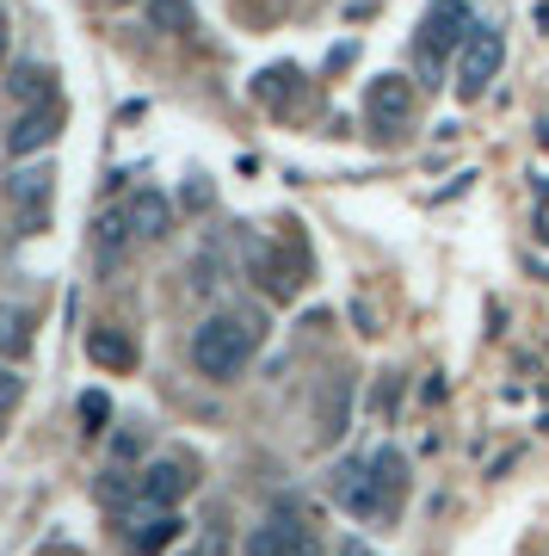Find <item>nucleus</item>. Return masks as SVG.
I'll return each mask as SVG.
<instances>
[{"label": "nucleus", "mask_w": 549, "mask_h": 556, "mask_svg": "<svg viewBox=\"0 0 549 556\" xmlns=\"http://www.w3.org/2000/svg\"><path fill=\"white\" fill-rule=\"evenodd\" d=\"M179 538V514L174 507H130V519H124V551L130 556H161L167 544Z\"/></svg>", "instance_id": "obj_6"}, {"label": "nucleus", "mask_w": 549, "mask_h": 556, "mask_svg": "<svg viewBox=\"0 0 549 556\" xmlns=\"http://www.w3.org/2000/svg\"><path fill=\"white\" fill-rule=\"evenodd\" d=\"M105 420H112V396H105V390H87V396H80V427H87V433H105Z\"/></svg>", "instance_id": "obj_19"}, {"label": "nucleus", "mask_w": 549, "mask_h": 556, "mask_svg": "<svg viewBox=\"0 0 549 556\" xmlns=\"http://www.w3.org/2000/svg\"><path fill=\"white\" fill-rule=\"evenodd\" d=\"M99 501H124V470H105V482H99Z\"/></svg>", "instance_id": "obj_21"}, {"label": "nucleus", "mask_w": 549, "mask_h": 556, "mask_svg": "<svg viewBox=\"0 0 549 556\" xmlns=\"http://www.w3.org/2000/svg\"><path fill=\"white\" fill-rule=\"evenodd\" d=\"M241 556H321V538L309 532V519L272 514V519H259L254 532H247Z\"/></svg>", "instance_id": "obj_4"}, {"label": "nucleus", "mask_w": 549, "mask_h": 556, "mask_svg": "<svg viewBox=\"0 0 549 556\" xmlns=\"http://www.w3.org/2000/svg\"><path fill=\"white\" fill-rule=\"evenodd\" d=\"M50 167H20V174H13V186H7V192H13V204H20V217H25V229H31V223H43V204H50Z\"/></svg>", "instance_id": "obj_13"}, {"label": "nucleus", "mask_w": 549, "mask_h": 556, "mask_svg": "<svg viewBox=\"0 0 549 556\" xmlns=\"http://www.w3.org/2000/svg\"><path fill=\"white\" fill-rule=\"evenodd\" d=\"M87 358L105 371H137V340L124 328H87Z\"/></svg>", "instance_id": "obj_14"}, {"label": "nucleus", "mask_w": 549, "mask_h": 556, "mask_svg": "<svg viewBox=\"0 0 549 556\" xmlns=\"http://www.w3.org/2000/svg\"><path fill=\"white\" fill-rule=\"evenodd\" d=\"M186 204H192V211H204V204H210V186H204V179H192V186H186Z\"/></svg>", "instance_id": "obj_23"}, {"label": "nucleus", "mask_w": 549, "mask_h": 556, "mask_svg": "<svg viewBox=\"0 0 549 556\" xmlns=\"http://www.w3.org/2000/svg\"><path fill=\"white\" fill-rule=\"evenodd\" d=\"M334 501L346 507L353 519H365V526H383V507H376V482H371V457H346L334 470Z\"/></svg>", "instance_id": "obj_5"}, {"label": "nucleus", "mask_w": 549, "mask_h": 556, "mask_svg": "<svg viewBox=\"0 0 549 556\" xmlns=\"http://www.w3.org/2000/svg\"><path fill=\"white\" fill-rule=\"evenodd\" d=\"M124 217H130V236L137 241H161L167 229H174V204L161 199L155 186H142V192L124 199Z\"/></svg>", "instance_id": "obj_12"}, {"label": "nucleus", "mask_w": 549, "mask_h": 556, "mask_svg": "<svg viewBox=\"0 0 549 556\" xmlns=\"http://www.w3.org/2000/svg\"><path fill=\"white\" fill-rule=\"evenodd\" d=\"M413 105H420V93H413L408 75H376L371 93H365V112H371L376 130H401V124H413Z\"/></svg>", "instance_id": "obj_7"}, {"label": "nucleus", "mask_w": 549, "mask_h": 556, "mask_svg": "<svg viewBox=\"0 0 549 556\" xmlns=\"http://www.w3.org/2000/svg\"><path fill=\"white\" fill-rule=\"evenodd\" d=\"M112 452H118V457H137V452H142V427H137V433H118V445H112Z\"/></svg>", "instance_id": "obj_22"}, {"label": "nucleus", "mask_w": 549, "mask_h": 556, "mask_svg": "<svg viewBox=\"0 0 549 556\" xmlns=\"http://www.w3.org/2000/svg\"><path fill=\"white\" fill-rule=\"evenodd\" d=\"M130 217H124V204H112V211H99L93 217V273L112 278L124 266V254H130Z\"/></svg>", "instance_id": "obj_9"}, {"label": "nucleus", "mask_w": 549, "mask_h": 556, "mask_svg": "<svg viewBox=\"0 0 549 556\" xmlns=\"http://www.w3.org/2000/svg\"><path fill=\"white\" fill-rule=\"evenodd\" d=\"M475 31L470 0H432L420 31H413V68H420V87H445V62L463 50V38Z\"/></svg>", "instance_id": "obj_2"}, {"label": "nucleus", "mask_w": 549, "mask_h": 556, "mask_svg": "<svg viewBox=\"0 0 549 556\" xmlns=\"http://www.w3.org/2000/svg\"><path fill=\"white\" fill-rule=\"evenodd\" d=\"M371 482H376V507H383V526H390V519L401 514V495H408V457L395 452V445L371 452Z\"/></svg>", "instance_id": "obj_11"}, {"label": "nucleus", "mask_w": 549, "mask_h": 556, "mask_svg": "<svg viewBox=\"0 0 549 556\" xmlns=\"http://www.w3.org/2000/svg\"><path fill=\"white\" fill-rule=\"evenodd\" d=\"M500 62H507V31L494 20H475V31L463 38V50H457V100H482L494 87V75H500Z\"/></svg>", "instance_id": "obj_3"}, {"label": "nucleus", "mask_w": 549, "mask_h": 556, "mask_svg": "<svg viewBox=\"0 0 549 556\" xmlns=\"http://www.w3.org/2000/svg\"><path fill=\"white\" fill-rule=\"evenodd\" d=\"M0 56H7V13H0Z\"/></svg>", "instance_id": "obj_24"}, {"label": "nucleus", "mask_w": 549, "mask_h": 556, "mask_svg": "<svg viewBox=\"0 0 549 556\" xmlns=\"http://www.w3.org/2000/svg\"><path fill=\"white\" fill-rule=\"evenodd\" d=\"M20 396H25V378L13 371V365H0V415H13V408H20Z\"/></svg>", "instance_id": "obj_20"}, {"label": "nucleus", "mask_w": 549, "mask_h": 556, "mask_svg": "<svg viewBox=\"0 0 549 556\" xmlns=\"http://www.w3.org/2000/svg\"><path fill=\"white\" fill-rule=\"evenodd\" d=\"M259 340H266V316L259 309H216V316H204L192 328V365H197V378H210V383H229L247 371V358L259 353Z\"/></svg>", "instance_id": "obj_1"}, {"label": "nucleus", "mask_w": 549, "mask_h": 556, "mask_svg": "<svg viewBox=\"0 0 549 556\" xmlns=\"http://www.w3.org/2000/svg\"><path fill=\"white\" fill-rule=\"evenodd\" d=\"M31 328H38V316H31L25 303H0V358L31 353Z\"/></svg>", "instance_id": "obj_16"}, {"label": "nucleus", "mask_w": 549, "mask_h": 556, "mask_svg": "<svg viewBox=\"0 0 549 556\" xmlns=\"http://www.w3.org/2000/svg\"><path fill=\"white\" fill-rule=\"evenodd\" d=\"M186 489H192V470H186L179 457H155V464L137 477V501H142V507H179Z\"/></svg>", "instance_id": "obj_10"}, {"label": "nucleus", "mask_w": 549, "mask_h": 556, "mask_svg": "<svg viewBox=\"0 0 549 556\" xmlns=\"http://www.w3.org/2000/svg\"><path fill=\"white\" fill-rule=\"evenodd\" d=\"M13 100L20 105H50L56 100V75H50L43 62H20V68H13Z\"/></svg>", "instance_id": "obj_17"}, {"label": "nucleus", "mask_w": 549, "mask_h": 556, "mask_svg": "<svg viewBox=\"0 0 549 556\" xmlns=\"http://www.w3.org/2000/svg\"><path fill=\"white\" fill-rule=\"evenodd\" d=\"M56 130H62V105L50 100V105H25L20 118H13V130H7V149L13 155H43L50 142H56Z\"/></svg>", "instance_id": "obj_8"}, {"label": "nucleus", "mask_w": 549, "mask_h": 556, "mask_svg": "<svg viewBox=\"0 0 549 556\" xmlns=\"http://www.w3.org/2000/svg\"><path fill=\"white\" fill-rule=\"evenodd\" d=\"M149 31H192V0H149Z\"/></svg>", "instance_id": "obj_18"}, {"label": "nucleus", "mask_w": 549, "mask_h": 556, "mask_svg": "<svg viewBox=\"0 0 549 556\" xmlns=\"http://www.w3.org/2000/svg\"><path fill=\"white\" fill-rule=\"evenodd\" d=\"M346 415H353V378H328V390H321V427H315V439L328 445V439L346 433Z\"/></svg>", "instance_id": "obj_15"}]
</instances>
